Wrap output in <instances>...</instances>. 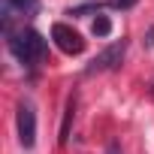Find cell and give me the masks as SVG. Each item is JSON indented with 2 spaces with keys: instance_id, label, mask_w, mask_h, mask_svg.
Listing matches in <instances>:
<instances>
[{
  "instance_id": "6da1fadb",
  "label": "cell",
  "mask_w": 154,
  "mask_h": 154,
  "mask_svg": "<svg viewBox=\"0 0 154 154\" xmlns=\"http://www.w3.org/2000/svg\"><path fill=\"white\" fill-rule=\"evenodd\" d=\"M6 39H9L12 54H15L21 63H27V66H33V63H39V60L45 57V39H42V33H36V30H21V33H12V36H6Z\"/></svg>"
},
{
  "instance_id": "7a4b0ae2",
  "label": "cell",
  "mask_w": 154,
  "mask_h": 154,
  "mask_svg": "<svg viewBox=\"0 0 154 154\" xmlns=\"http://www.w3.org/2000/svg\"><path fill=\"white\" fill-rule=\"evenodd\" d=\"M51 39H54V45H57L63 54H82V51H85V39H82V33L72 30V27L63 24V21H57V24L51 27Z\"/></svg>"
},
{
  "instance_id": "3957f363",
  "label": "cell",
  "mask_w": 154,
  "mask_h": 154,
  "mask_svg": "<svg viewBox=\"0 0 154 154\" xmlns=\"http://www.w3.org/2000/svg\"><path fill=\"white\" fill-rule=\"evenodd\" d=\"M124 51H127V42L121 39V42H112L109 48H103L88 66H85V72L88 75H94V72H106V69H115L121 60H124Z\"/></svg>"
},
{
  "instance_id": "277c9868",
  "label": "cell",
  "mask_w": 154,
  "mask_h": 154,
  "mask_svg": "<svg viewBox=\"0 0 154 154\" xmlns=\"http://www.w3.org/2000/svg\"><path fill=\"white\" fill-rule=\"evenodd\" d=\"M18 139L24 148H33V142H36V112L30 103L18 106Z\"/></svg>"
},
{
  "instance_id": "5b68a950",
  "label": "cell",
  "mask_w": 154,
  "mask_h": 154,
  "mask_svg": "<svg viewBox=\"0 0 154 154\" xmlns=\"http://www.w3.org/2000/svg\"><path fill=\"white\" fill-rule=\"evenodd\" d=\"M36 15L39 12V0H3V18L12 15Z\"/></svg>"
},
{
  "instance_id": "8992f818",
  "label": "cell",
  "mask_w": 154,
  "mask_h": 154,
  "mask_svg": "<svg viewBox=\"0 0 154 154\" xmlns=\"http://www.w3.org/2000/svg\"><path fill=\"white\" fill-rule=\"evenodd\" d=\"M72 112H75V100L66 103V112H63V124H60V145L69 142V124H72Z\"/></svg>"
},
{
  "instance_id": "52a82bcc",
  "label": "cell",
  "mask_w": 154,
  "mask_h": 154,
  "mask_svg": "<svg viewBox=\"0 0 154 154\" xmlns=\"http://www.w3.org/2000/svg\"><path fill=\"white\" fill-rule=\"evenodd\" d=\"M94 33H97V36H109V33H112V21H109L106 15H97V21H94Z\"/></svg>"
},
{
  "instance_id": "ba28073f",
  "label": "cell",
  "mask_w": 154,
  "mask_h": 154,
  "mask_svg": "<svg viewBox=\"0 0 154 154\" xmlns=\"http://www.w3.org/2000/svg\"><path fill=\"white\" fill-rule=\"evenodd\" d=\"M139 0H109V6L112 9H130V6H136Z\"/></svg>"
},
{
  "instance_id": "9c48e42d",
  "label": "cell",
  "mask_w": 154,
  "mask_h": 154,
  "mask_svg": "<svg viewBox=\"0 0 154 154\" xmlns=\"http://www.w3.org/2000/svg\"><path fill=\"white\" fill-rule=\"evenodd\" d=\"M151 45H154V27H151V33L145 36V48H151Z\"/></svg>"
},
{
  "instance_id": "30bf717a",
  "label": "cell",
  "mask_w": 154,
  "mask_h": 154,
  "mask_svg": "<svg viewBox=\"0 0 154 154\" xmlns=\"http://www.w3.org/2000/svg\"><path fill=\"white\" fill-rule=\"evenodd\" d=\"M109 154H118V145H115V142L109 145Z\"/></svg>"
}]
</instances>
